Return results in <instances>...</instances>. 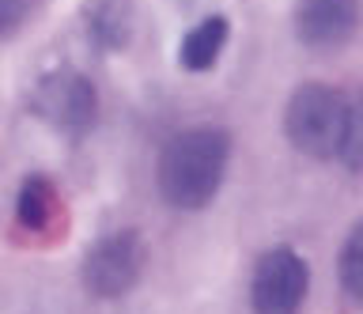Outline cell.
<instances>
[{
	"label": "cell",
	"instance_id": "1",
	"mask_svg": "<svg viewBox=\"0 0 363 314\" xmlns=\"http://www.w3.org/2000/svg\"><path fill=\"white\" fill-rule=\"evenodd\" d=\"M227 163H231V137L216 125H197L174 133L155 159V189L170 208L201 212L220 194Z\"/></svg>",
	"mask_w": 363,
	"mask_h": 314
},
{
	"label": "cell",
	"instance_id": "4",
	"mask_svg": "<svg viewBox=\"0 0 363 314\" xmlns=\"http://www.w3.org/2000/svg\"><path fill=\"white\" fill-rule=\"evenodd\" d=\"M147 269V242L140 231L133 228H121V231H110L91 246L84 254V265H79V280H84L87 296L95 299H121L140 284Z\"/></svg>",
	"mask_w": 363,
	"mask_h": 314
},
{
	"label": "cell",
	"instance_id": "7",
	"mask_svg": "<svg viewBox=\"0 0 363 314\" xmlns=\"http://www.w3.org/2000/svg\"><path fill=\"white\" fill-rule=\"evenodd\" d=\"M65 216V201L57 194V182L50 174H27L16 194V220L27 235H57Z\"/></svg>",
	"mask_w": 363,
	"mask_h": 314
},
{
	"label": "cell",
	"instance_id": "5",
	"mask_svg": "<svg viewBox=\"0 0 363 314\" xmlns=\"http://www.w3.org/2000/svg\"><path fill=\"white\" fill-rule=\"evenodd\" d=\"M311 291V265L291 246L265 250L250 276V307L254 314H299Z\"/></svg>",
	"mask_w": 363,
	"mask_h": 314
},
{
	"label": "cell",
	"instance_id": "11",
	"mask_svg": "<svg viewBox=\"0 0 363 314\" xmlns=\"http://www.w3.org/2000/svg\"><path fill=\"white\" fill-rule=\"evenodd\" d=\"M337 159L352 174H363V87L356 99H348V125H345V140H340Z\"/></svg>",
	"mask_w": 363,
	"mask_h": 314
},
{
	"label": "cell",
	"instance_id": "2",
	"mask_svg": "<svg viewBox=\"0 0 363 314\" xmlns=\"http://www.w3.org/2000/svg\"><path fill=\"white\" fill-rule=\"evenodd\" d=\"M348 125V99L333 84H299L284 106V137L306 159H337Z\"/></svg>",
	"mask_w": 363,
	"mask_h": 314
},
{
	"label": "cell",
	"instance_id": "8",
	"mask_svg": "<svg viewBox=\"0 0 363 314\" xmlns=\"http://www.w3.org/2000/svg\"><path fill=\"white\" fill-rule=\"evenodd\" d=\"M84 30L99 53H118L136 35V4L133 0H87Z\"/></svg>",
	"mask_w": 363,
	"mask_h": 314
},
{
	"label": "cell",
	"instance_id": "3",
	"mask_svg": "<svg viewBox=\"0 0 363 314\" xmlns=\"http://www.w3.org/2000/svg\"><path fill=\"white\" fill-rule=\"evenodd\" d=\"M27 106L50 129L65 133V137H84L99 118V91L91 84V76L61 65V69H50L45 76H38Z\"/></svg>",
	"mask_w": 363,
	"mask_h": 314
},
{
	"label": "cell",
	"instance_id": "9",
	"mask_svg": "<svg viewBox=\"0 0 363 314\" xmlns=\"http://www.w3.org/2000/svg\"><path fill=\"white\" fill-rule=\"evenodd\" d=\"M227 38H231V23H227V16H204L201 23H193L186 35L178 42V65L186 72H208L216 69V61H220V53L227 46Z\"/></svg>",
	"mask_w": 363,
	"mask_h": 314
},
{
	"label": "cell",
	"instance_id": "12",
	"mask_svg": "<svg viewBox=\"0 0 363 314\" xmlns=\"http://www.w3.org/2000/svg\"><path fill=\"white\" fill-rule=\"evenodd\" d=\"M34 4H38V0H0V42L16 38L19 30L27 27Z\"/></svg>",
	"mask_w": 363,
	"mask_h": 314
},
{
	"label": "cell",
	"instance_id": "6",
	"mask_svg": "<svg viewBox=\"0 0 363 314\" xmlns=\"http://www.w3.org/2000/svg\"><path fill=\"white\" fill-rule=\"evenodd\" d=\"M295 38L311 50H337L356 35L359 0H299L291 16Z\"/></svg>",
	"mask_w": 363,
	"mask_h": 314
},
{
	"label": "cell",
	"instance_id": "10",
	"mask_svg": "<svg viewBox=\"0 0 363 314\" xmlns=\"http://www.w3.org/2000/svg\"><path fill=\"white\" fill-rule=\"evenodd\" d=\"M337 276L340 288L363 303V220H356V228L345 235V246L337 254Z\"/></svg>",
	"mask_w": 363,
	"mask_h": 314
}]
</instances>
